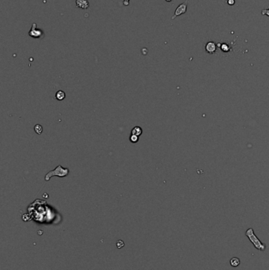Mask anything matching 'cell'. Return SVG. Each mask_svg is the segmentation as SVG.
Returning <instances> with one entry per match:
<instances>
[{
    "label": "cell",
    "instance_id": "6da1fadb",
    "mask_svg": "<svg viewBox=\"0 0 269 270\" xmlns=\"http://www.w3.org/2000/svg\"><path fill=\"white\" fill-rule=\"evenodd\" d=\"M245 234V236L249 239V241L252 242V245L254 246V247L256 248V250H260L261 252H263L266 250V248H267L266 244L263 243L260 239H258L257 236L255 235L254 231H253V229L252 228H249V229H247Z\"/></svg>",
    "mask_w": 269,
    "mask_h": 270
},
{
    "label": "cell",
    "instance_id": "7a4b0ae2",
    "mask_svg": "<svg viewBox=\"0 0 269 270\" xmlns=\"http://www.w3.org/2000/svg\"><path fill=\"white\" fill-rule=\"evenodd\" d=\"M68 172H69L68 169H63V168L59 165V166H58L57 168L55 169V171H53V172H50L48 175H47L46 177H45V179H46V181H48L49 179L53 176H60V177H63V176H67V175L68 174Z\"/></svg>",
    "mask_w": 269,
    "mask_h": 270
},
{
    "label": "cell",
    "instance_id": "3957f363",
    "mask_svg": "<svg viewBox=\"0 0 269 270\" xmlns=\"http://www.w3.org/2000/svg\"><path fill=\"white\" fill-rule=\"evenodd\" d=\"M29 37L33 38H42L44 36V33L43 32L42 29L37 28V25L36 23H33L32 25V28L30 31L29 32Z\"/></svg>",
    "mask_w": 269,
    "mask_h": 270
},
{
    "label": "cell",
    "instance_id": "277c9868",
    "mask_svg": "<svg viewBox=\"0 0 269 270\" xmlns=\"http://www.w3.org/2000/svg\"><path fill=\"white\" fill-rule=\"evenodd\" d=\"M187 5H188V1H186V2H183V3L180 4V5L177 7V9L175 10V14L172 16L171 19H175V17H178V16L184 14L186 12V10H187Z\"/></svg>",
    "mask_w": 269,
    "mask_h": 270
},
{
    "label": "cell",
    "instance_id": "5b68a950",
    "mask_svg": "<svg viewBox=\"0 0 269 270\" xmlns=\"http://www.w3.org/2000/svg\"><path fill=\"white\" fill-rule=\"evenodd\" d=\"M216 48H217V45L216 44V43L212 42V41L208 42L205 45V50L209 54L215 53V52L216 51Z\"/></svg>",
    "mask_w": 269,
    "mask_h": 270
},
{
    "label": "cell",
    "instance_id": "8992f818",
    "mask_svg": "<svg viewBox=\"0 0 269 270\" xmlns=\"http://www.w3.org/2000/svg\"><path fill=\"white\" fill-rule=\"evenodd\" d=\"M76 6L81 9L86 10L89 7V2L88 0H76Z\"/></svg>",
    "mask_w": 269,
    "mask_h": 270
},
{
    "label": "cell",
    "instance_id": "52a82bcc",
    "mask_svg": "<svg viewBox=\"0 0 269 270\" xmlns=\"http://www.w3.org/2000/svg\"><path fill=\"white\" fill-rule=\"evenodd\" d=\"M240 263H241V261H240V259L238 258V257H232V258L230 260V265L232 267H234V268H235V267H238L240 264Z\"/></svg>",
    "mask_w": 269,
    "mask_h": 270
},
{
    "label": "cell",
    "instance_id": "ba28073f",
    "mask_svg": "<svg viewBox=\"0 0 269 270\" xmlns=\"http://www.w3.org/2000/svg\"><path fill=\"white\" fill-rule=\"evenodd\" d=\"M141 133H142V129L140 127V126H135V127L133 128L132 131H131V134L136 135V136H138V137H140V135H141Z\"/></svg>",
    "mask_w": 269,
    "mask_h": 270
},
{
    "label": "cell",
    "instance_id": "9c48e42d",
    "mask_svg": "<svg viewBox=\"0 0 269 270\" xmlns=\"http://www.w3.org/2000/svg\"><path fill=\"white\" fill-rule=\"evenodd\" d=\"M66 97V94L63 91L59 90L57 93H56V99L59 100H63V99Z\"/></svg>",
    "mask_w": 269,
    "mask_h": 270
},
{
    "label": "cell",
    "instance_id": "30bf717a",
    "mask_svg": "<svg viewBox=\"0 0 269 270\" xmlns=\"http://www.w3.org/2000/svg\"><path fill=\"white\" fill-rule=\"evenodd\" d=\"M34 129H35L36 133H38V134H41L43 132V127L40 125V124H37L34 127Z\"/></svg>",
    "mask_w": 269,
    "mask_h": 270
},
{
    "label": "cell",
    "instance_id": "8fae6325",
    "mask_svg": "<svg viewBox=\"0 0 269 270\" xmlns=\"http://www.w3.org/2000/svg\"><path fill=\"white\" fill-rule=\"evenodd\" d=\"M129 140H130L131 142L136 143V142H137V141H138L139 137H138V136H136V135L131 134L130 137H129Z\"/></svg>",
    "mask_w": 269,
    "mask_h": 270
},
{
    "label": "cell",
    "instance_id": "7c38bea8",
    "mask_svg": "<svg viewBox=\"0 0 269 270\" xmlns=\"http://www.w3.org/2000/svg\"><path fill=\"white\" fill-rule=\"evenodd\" d=\"M116 246H117V248H118V249H121V248H122L124 246H125V243H124L123 241L118 240V241H117V242H116Z\"/></svg>",
    "mask_w": 269,
    "mask_h": 270
},
{
    "label": "cell",
    "instance_id": "4fadbf2b",
    "mask_svg": "<svg viewBox=\"0 0 269 270\" xmlns=\"http://www.w3.org/2000/svg\"><path fill=\"white\" fill-rule=\"evenodd\" d=\"M261 14L263 15H267L269 17V9H266V10H263L261 11Z\"/></svg>",
    "mask_w": 269,
    "mask_h": 270
},
{
    "label": "cell",
    "instance_id": "5bb4252c",
    "mask_svg": "<svg viewBox=\"0 0 269 270\" xmlns=\"http://www.w3.org/2000/svg\"><path fill=\"white\" fill-rule=\"evenodd\" d=\"M129 1H130V0H123V5H124V6H129Z\"/></svg>",
    "mask_w": 269,
    "mask_h": 270
},
{
    "label": "cell",
    "instance_id": "9a60e30c",
    "mask_svg": "<svg viewBox=\"0 0 269 270\" xmlns=\"http://www.w3.org/2000/svg\"><path fill=\"white\" fill-rule=\"evenodd\" d=\"M228 2L229 4H230V5H234V0H228Z\"/></svg>",
    "mask_w": 269,
    "mask_h": 270
},
{
    "label": "cell",
    "instance_id": "2e32d148",
    "mask_svg": "<svg viewBox=\"0 0 269 270\" xmlns=\"http://www.w3.org/2000/svg\"><path fill=\"white\" fill-rule=\"evenodd\" d=\"M167 2H171V0H166Z\"/></svg>",
    "mask_w": 269,
    "mask_h": 270
}]
</instances>
